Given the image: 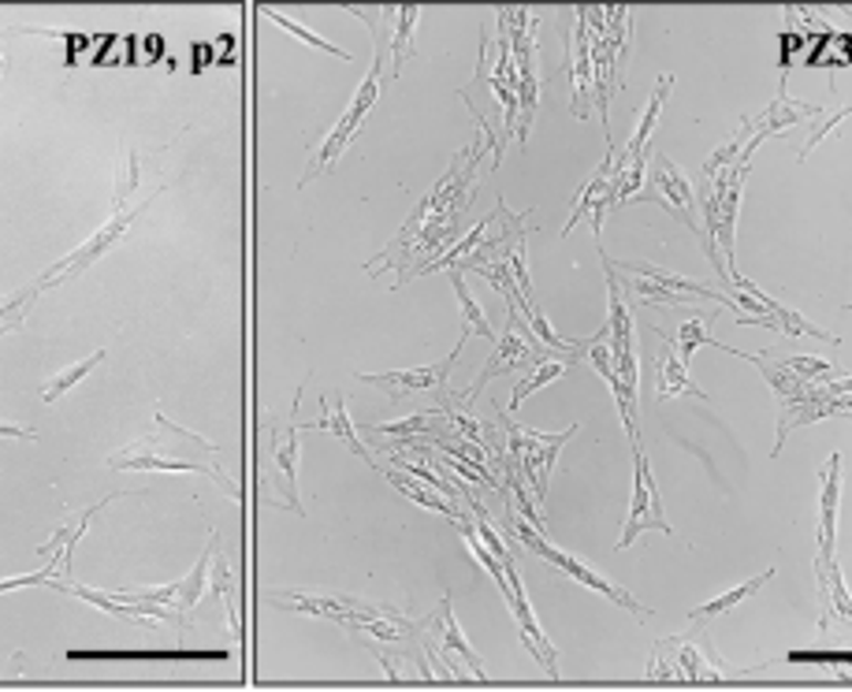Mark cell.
Masks as SVG:
<instances>
[{
    "label": "cell",
    "instance_id": "6da1fadb",
    "mask_svg": "<svg viewBox=\"0 0 852 692\" xmlns=\"http://www.w3.org/2000/svg\"><path fill=\"white\" fill-rule=\"evenodd\" d=\"M481 157H484L481 141L465 146L459 157H454L448 176L432 187V195L418 201V209L410 212V220L402 223L399 235L383 247L380 258H372L365 264V269L380 272L383 264H391V269H399V283H395V287H402L406 280L421 276L440 253H448V242L459 235V228H462V212L470 209V201H473Z\"/></svg>",
    "mask_w": 852,
    "mask_h": 692
},
{
    "label": "cell",
    "instance_id": "7a4b0ae2",
    "mask_svg": "<svg viewBox=\"0 0 852 692\" xmlns=\"http://www.w3.org/2000/svg\"><path fill=\"white\" fill-rule=\"evenodd\" d=\"M712 346H718V350H726V354H737V358H745V361H753L756 369L767 376L770 391H775V406H778V440H775V454H782L786 436L793 432V429H800V424H816V421H823V417L845 413L849 399H834V395H830V388H827L830 380H800V376L789 373L782 361L775 365L770 358H764V354L734 350V346H726V343H718V339H712Z\"/></svg>",
    "mask_w": 852,
    "mask_h": 692
},
{
    "label": "cell",
    "instance_id": "3957f363",
    "mask_svg": "<svg viewBox=\"0 0 852 692\" xmlns=\"http://www.w3.org/2000/svg\"><path fill=\"white\" fill-rule=\"evenodd\" d=\"M350 15H358L361 23L372 27V67H369V75L361 78V86L354 90L350 105H347V112H343V116L336 119V127H332L328 135L320 138V146L309 153V165H306V171H302L298 187H309L313 176H320V171H332V168H336V160L343 157V153H347V146L354 141V135H358L361 124H365V116H369L372 105H377V97H380L383 45H388V34L380 30V12L372 15V12H365V8H350Z\"/></svg>",
    "mask_w": 852,
    "mask_h": 692
},
{
    "label": "cell",
    "instance_id": "277c9868",
    "mask_svg": "<svg viewBox=\"0 0 852 692\" xmlns=\"http://www.w3.org/2000/svg\"><path fill=\"white\" fill-rule=\"evenodd\" d=\"M745 176H748V157L737 165L723 168L712 179H700L704 187V239H707V261L715 264V272L729 280L734 269V228H737V209L740 195H745Z\"/></svg>",
    "mask_w": 852,
    "mask_h": 692
},
{
    "label": "cell",
    "instance_id": "5b68a950",
    "mask_svg": "<svg viewBox=\"0 0 852 692\" xmlns=\"http://www.w3.org/2000/svg\"><path fill=\"white\" fill-rule=\"evenodd\" d=\"M135 187H138V157L135 153H127V168H124V179H116V201H113V217H108L101 228L90 235L83 247L78 250H71L64 261H56L53 269H45L42 272V280H38V287H53V283H60V280H71V276H78V272L86 269V264H94V261H101L105 258L108 250L113 247H119V239L127 235V228L135 223V217L141 209H149V201H154L157 195H165V187H157V195L149 198V201H141V206H135L130 209L127 206V198L135 195Z\"/></svg>",
    "mask_w": 852,
    "mask_h": 692
},
{
    "label": "cell",
    "instance_id": "8992f818",
    "mask_svg": "<svg viewBox=\"0 0 852 692\" xmlns=\"http://www.w3.org/2000/svg\"><path fill=\"white\" fill-rule=\"evenodd\" d=\"M503 421L506 432V465H514L525 481L533 484V503L544 506L547 499V484H551V470L559 462V451L574 440L577 424H566L562 432H536V429H522L517 421H511L506 410H495Z\"/></svg>",
    "mask_w": 852,
    "mask_h": 692
},
{
    "label": "cell",
    "instance_id": "52a82bcc",
    "mask_svg": "<svg viewBox=\"0 0 852 692\" xmlns=\"http://www.w3.org/2000/svg\"><path fill=\"white\" fill-rule=\"evenodd\" d=\"M611 269H614L618 283L633 291L637 298H644L648 305H674L677 310V305H688L700 298L715 302L718 310H729V305H734V298L718 294L715 287H704V283H693V280L677 276V272H666L652 261H611Z\"/></svg>",
    "mask_w": 852,
    "mask_h": 692
},
{
    "label": "cell",
    "instance_id": "ba28073f",
    "mask_svg": "<svg viewBox=\"0 0 852 692\" xmlns=\"http://www.w3.org/2000/svg\"><path fill=\"white\" fill-rule=\"evenodd\" d=\"M547 358H559V354L547 350V346L533 335L529 324H522V313H517L514 305H506V328H503L499 339H495L492 358L484 361V369L476 373V380L462 391V399L473 402L476 395L495 380V376H503L511 369H536V365L547 361Z\"/></svg>",
    "mask_w": 852,
    "mask_h": 692
},
{
    "label": "cell",
    "instance_id": "9c48e42d",
    "mask_svg": "<svg viewBox=\"0 0 852 692\" xmlns=\"http://www.w3.org/2000/svg\"><path fill=\"white\" fill-rule=\"evenodd\" d=\"M511 525H514V536H517V541H522L525 547H529L533 555H540V558H547V563H551V566H559L562 574L570 577V581L585 585V588H592V593H600L603 599H611V604H618L622 610H629V615H637V618H648V610H644L641 604H637V599L629 596L625 588L611 585V581H607V577H600V574H596L592 566H585V563H581V558H577V555L562 552V547H555L551 541H547L544 533H536V528H533L529 522H525V517L517 514V511H511Z\"/></svg>",
    "mask_w": 852,
    "mask_h": 692
},
{
    "label": "cell",
    "instance_id": "30bf717a",
    "mask_svg": "<svg viewBox=\"0 0 852 692\" xmlns=\"http://www.w3.org/2000/svg\"><path fill=\"white\" fill-rule=\"evenodd\" d=\"M729 287L737 291L734 310L740 324H764V328H775L782 335H793V339H827V343H841L838 335H830L823 328H816L811 321L800 317L797 310H789L778 298H770L767 291H759L756 283H748L740 272H729Z\"/></svg>",
    "mask_w": 852,
    "mask_h": 692
},
{
    "label": "cell",
    "instance_id": "8fae6325",
    "mask_svg": "<svg viewBox=\"0 0 852 692\" xmlns=\"http://www.w3.org/2000/svg\"><path fill=\"white\" fill-rule=\"evenodd\" d=\"M648 187L637 195L633 201H652V206L666 209L671 217H677L685 223L693 235H704V228H700V209H696V190L693 182H688V176L682 168L674 165L671 157H663V153H652L648 157Z\"/></svg>",
    "mask_w": 852,
    "mask_h": 692
},
{
    "label": "cell",
    "instance_id": "7c38bea8",
    "mask_svg": "<svg viewBox=\"0 0 852 692\" xmlns=\"http://www.w3.org/2000/svg\"><path fill=\"white\" fill-rule=\"evenodd\" d=\"M648 528H659V533L674 536V525L663 517V499H659V487H655V473H652V462H648L644 447L633 443V499H629V514H625V528L618 536V552L633 547V541Z\"/></svg>",
    "mask_w": 852,
    "mask_h": 692
},
{
    "label": "cell",
    "instance_id": "4fadbf2b",
    "mask_svg": "<svg viewBox=\"0 0 852 692\" xmlns=\"http://www.w3.org/2000/svg\"><path fill=\"white\" fill-rule=\"evenodd\" d=\"M108 470H138V473H201V476H212L224 495L239 499V487L235 481L224 473V465L217 458H187V454H165V451H154V447H141L138 440L116 451L108 458Z\"/></svg>",
    "mask_w": 852,
    "mask_h": 692
},
{
    "label": "cell",
    "instance_id": "5bb4252c",
    "mask_svg": "<svg viewBox=\"0 0 852 692\" xmlns=\"http://www.w3.org/2000/svg\"><path fill=\"white\" fill-rule=\"evenodd\" d=\"M723 659H715L707 651V640L696 644V640H663L652 656V667H648V678L652 681H723L729 678L726 667H718Z\"/></svg>",
    "mask_w": 852,
    "mask_h": 692
},
{
    "label": "cell",
    "instance_id": "9a60e30c",
    "mask_svg": "<svg viewBox=\"0 0 852 692\" xmlns=\"http://www.w3.org/2000/svg\"><path fill=\"white\" fill-rule=\"evenodd\" d=\"M465 339H470V332H462V339L454 343V350L443 361H435V365H418V369H391V373H358V380L361 384H377V388L391 391V399H402V395H429V391L440 395L443 388H448V376L454 369V361L462 358Z\"/></svg>",
    "mask_w": 852,
    "mask_h": 692
},
{
    "label": "cell",
    "instance_id": "2e32d148",
    "mask_svg": "<svg viewBox=\"0 0 852 692\" xmlns=\"http://www.w3.org/2000/svg\"><path fill=\"white\" fill-rule=\"evenodd\" d=\"M306 388V384H302ZM302 388L294 395V406H291V417L287 424H269V454H272V465H276V476H280V487H283V499L280 506L283 511H298L302 514V499H298V402H302Z\"/></svg>",
    "mask_w": 852,
    "mask_h": 692
},
{
    "label": "cell",
    "instance_id": "e0dca14e",
    "mask_svg": "<svg viewBox=\"0 0 852 692\" xmlns=\"http://www.w3.org/2000/svg\"><path fill=\"white\" fill-rule=\"evenodd\" d=\"M503 569H506V581H511V596H506V604H511L514 618H517V629H522V644L533 651L536 663H544L547 674H559V651H555V644L547 640L540 622H536V615H533V607H529V596H525V585H522V574H517L514 558H511V563H503Z\"/></svg>",
    "mask_w": 852,
    "mask_h": 692
},
{
    "label": "cell",
    "instance_id": "ac0fdd59",
    "mask_svg": "<svg viewBox=\"0 0 852 692\" xmlns=\"http://www.w3.org/2000/svg\"><path fill=\"white\" fill-rule=\"evenodd\" d=\"M611 171H614V146L607 149L603 165L581 182V195H577V201H574V212H570V220H566V228H562V239L570 235V231H574L581 220H588L592 235H600L603 217L611 212Z\"/></svg>",
    "mask_w": 852,
    "mask_h": 692
},
{
    "label": "cell",
    "instance_id": "d6986e66",
    "mask_svg": "<svg viewBox=\"0 0 852 692\" xmlns=\"http://www.w3.org/2000/svg\"><path fill=\"white\" fill-rule=\"evenodd\" d=\"M570 78H574V116L588 119L592 97H596V67H592V34H588L581 8H577V23L570 34Z\"/></svg>",
    "mask_w": 852,
    "mask_h": 692
},
{
    "label": "cell",
    "instance_id": "ffe728a7",
    "mask_svg": "<svg viewBox=\"0 0 852 692\" xmlns=\"http://www.w3.org/2000/svg\"><path fill=\"white\" fill-rule=\"evenodd\" d=\"M838 506H841V451L830 454L823 473H819V528H816L819 555H834Z\"/></svg>",
    "mask_w": 852,
    "mask_h": 692
},
{
    "label": "cell",
    "instance_id": "44dd1931",
    "mask_svg": "<svg viewBox=\"0 0 852 692\" xmlns=\"http://www.w3.org/2000/svg\"><path fill=\"white\" fill-rule=\"evenodd\" d=\"M671 86H674L671 75H659V83L652 90V97H648L641 119H637L633 135H629L622 153H614V168H629V165H641V160H644V146H648V138H652L655 119H659V112H663V105H666V94H671Z\"/></svg>",
    "mask_w": 852,
    "mask_h": 692
},
{
    "label": "cell",
    "instance_id": "7402d4cb",
    "mask_svg": "<svg viewBox=\"0 0 852 692\" xmlns=\"http://www.w3.org/2000/svg\"><path fill=\"white\" fill-rule=\"evenodd\" d=\"M432 626H440V651L435 648H429V659H440V663H451V651H459V656L470 663V674L476 678V681H484L488 674H484V667H481V656L470 648V640L462 637V629H459V622H454V610H451V596H443L440 599V610L432 615Z\"/></svg>",
    "mask_w": 852,
    "mask_h": 692
},
{
    "label": "cell",
    "instance_id": "603a6c76",
    "mask_svg": "<svg viewBox=\"0 0 852 692\" xmlns=\"http://www.w3.org/2000/svg\"><path fill=\"white\" fill-rule=\"evenodd\" d=\"M663 335V332H655ZM663 354H659L655 361V399L666 402L674 399V395H693V399H704V388L700 384H693V376H688V365L682 361V354H677V346L663 335Z\"/></svg>",
    "mask_w": 852,
    "mask_h": 692
},
{
    "label": "cell",
    "instance_id": "cb8c5ba5",
    "mask_svg": "<svg viewBox=\"0 0 852 692\" xmlns=\"http://www.w3.org/2000/svg\"><path fill=\"white\" fill-rule=\"evenodd\" d=\"M816 577H819V604H823V615H819V629H827V622L834 615L849 618L852 622V596L845 588V577L838 569L834 555H816Z\"/></svg>",
    "mask_w": 852,
    "mask_h": 692
},
{
    "label": "cell",
    "instance_id": "d4e9b609",
    "mask_svg": "<svg viewBox=\"0 0 852 692\" xmlns=\"http://www.w3.org/2000/svg\"><path fill=\"white\" fill-rule=\"evenodd\" d=\"M320 406H324V413L317 417L313 424H302V429H317V432H332V436H339V440H347L350 443V451L354 454H361L365 462L377 470V458H372V451L365 447L361 440H358V432H354V424H350V413H347V399L343 395H336V402H332V410H328V402L320 399Z\"/></svg>",
    "mask_w": 852,
    "mask_h": 692
},
{
    "label": "cell",
    "instance_id": "484cf974",
    "mask_svg": "<svg viewBox=\"0 0 852 692\" xmlns=\"http://www.w3.org/2000/svg\"><path fill=\"white\" fill-rule=\"evenodd\" d=\"M383 15H388V23H391V34H388L391 75L399 78L406 56H413V27H418V19H421V8H391V12L383 8Z\"/></svg>",
    "mask_w": 852,
    "mask_h": 692
},
{
    "label": "cell",
    "instance_id": "4316f807",
    "mask_svg": "<svg viewBox=\"0 0 852 692\" xmlns=\"http://www.w3.org/2000/svg\"><path fill=\"white\" fill-rule=\"evenodd\" d=\"M383 476L395 484V492H402L406 499H413L418 506H429V511H435V514H443V517H451L454 525L462 522V514L454 511V503L451 499H443L440 492H432L429 484H421L418 476H410V473H395V470H383Z\"/></svg>",
    "mask_w": 852,
    "mask_h": 692
},
{
    "label": "cell",
    "instance_id": "83f0119b",
    "mask_svg": "<svg viewBox=\"0 0 852 692\" xmlns=\"http://www.w3.org/2000/svg\"><path fill=\"white\" fill-rule=\"evenodd\" d=\"M448 276H451V287H454V294H459V310H462V332H470V335H481V339H499V335L492 332V324H488V317H484V310H481V302L473 298L470 294V287H465V272H459V269H448Z\"/></svg>",
    "mask_w": 852,
    "mask_h": 692
},
{
    "label": "cell",
    "instance_id": "f1b7e54d",
    "mask_svg": "<svg viewBox=\"0 0 852 692\" xmlns=\"http://www.w3.org/2000/svg\"><path fill=\"white\" fill-rule=\"evenodd\" d=\"M718 313H723V310H712V313H704V317H693V321H685L682 324V328H677L674 335H666V339H671L674 346H677V354H682V361L688 365V361H693V354H696V346H712V339H715V335H707V332H712V324H715V317H718ZM659 332V328H655Z\"/></svg>",
    "mask_w": 852,
    "mask_h": 692
},
{
    "label": "cell",
    "instance_id": "f546056e",
    "mask_svg": "<svg viewBox=\"0 0 852 692\" xmlns=\"http://www.w3.org/2000/svg\"><path fill=\"white\" fill-rule=\"evenodd\" d=\"M770 577H775V569H767V574H756L753 581H740L737 588H729V593L715 596L712 604L696 607V610H693V615H688V618H693V622H707V618H718V615H726V610H734V607L740 604V599H748L753 593H759V588H764V585L770 581Z\"/></svg>",
    "mask_w": 852,
    "mask_h": 692
},
{
    "label": "cell",
    "instance_id": "4dcf8cb0",
    "mask_svg": "<svg viewBox=\"0 0 852 692\" xmlns=\"http://www.w3.org/2000/svg\"><path fill=\"white\" fill-rule=\"evenodd\" d=\"M570 365L574 361H566V358H547V361L536 365V369H529V376H522V380H517V388H514V395H511V410H517V406L529 399L533 391H540L551 380H559V376L570 373Z\"/></svg>",
    "mask_w": 852,
    "mask_h": 692
},
{
    "label": "cell",
    "instance_id": "1f68e13d",
    "mask_svg": "<svg viewBox=\"0 0 852 692\" xmlns=\"http://www.w3.org/2000/svg\"><path fill=\"white\" fill-rule=\"evenodd\" d=\"M105 358H108V350H94V354H90V358L75 361V365H67V369H60V373L53 376V380H45V384H42V399H45V402H56L60 395H67L71 388H75L78 380H83V376L94 373L97 365L105 361Z\"/></svg>",
    "mask_w": 852,
    "mask_h": 692
},
{
    "label": "cell",
    "instance_id": "d6a6232c",
    "mask_svg": "<svg viewBox=\"0 0 852 692\" xmlns=\"http://www.w3.org/2000/svg\"><path fill=\"white\" fill-rule=\"evenodd\" d=\"M265 19H269V23L283 27V30H287V34H294V38H298V42H306L309 49H320V53H332V56H339V60H350V53H347V49H339V45H332L328 38L313 34V30H309L306 23H298V19H291V15H280V12H272V8H265Z\"/></svg>",
    "mask_w": 852,
    "mask_h": 692
},
{
    "label": "cell",
    "instance_id": "836d02e7",
    "mask_svg": "<svg viewBox=\"0 0 852 692\" xmlns=\"http://www.w3.org/2000/svg\"><path fill=\"white\" fill-rule=\"evenodd\" d=\"M212 588L220 593V599H224V610H228V622H231V629H239V615H235V593H231V569H228V558L220 555V547H217V555H212Z\"/></svg>",
    "mask_w": 852,
    "mask_h": 692
},
{
    "label": "cell",
    "instance_id": "e575fe53",
    "mask_svg": "<svg viewBox=\"0 0 852 692\" xmlns=\"http://www.w3.org/2000/svg\"><path fill=\"white\" fill-rule=\"evenodd\" d=\"M789 373H797L800 380H834V365L827 358H811V354H793V358L782 361Z\"/></svg>",
    "mask_w": 852,
    "mask_h": 692
},
{
    "label": "cell",
    "instance_id": "d590c367",
    "mask_svg": "<svg viewBox=\"0 0 852 692\" xmlns=\"http://www.w3.org/2000/svg\"><path fill=\"white\" fill-rule=\"evenodd\" d=\"M432 421H443V410L413 413V417H406V421H391V424H372V432H380V436H418V432H429Z\"/></svg>",
    "mask_w": 852,
    "mask_h": 692
},
{
    "label": "cell",
    "instance_id": "8d00e7d4",
    "mask_svg": "<svg viewBox=\"0 0 852 692\" xmlns=\"http://www.w3.org/2000/svg\"><path fill=\"white\" fill-rule=\"evenodd\" d=\"M56 566H64V558H60V555L49 558V563L38 569V574L4 577V581H0V593H15V588H30V585H49V581H53V574H56Z\"/></svg>",
    "mask_w": 852,
    "mask_h": 692
},
{
    "label": "cell",
    "instance_id": "74e56055",
    "mask_svg": "<svg viewBox=\"0 0 852 692\" xmlns=\"http://www.w3.org/2000/svg\"><path fill=\"white\" fill-rule=\"evenodd\" d=\"M845 116H852V108H838V112H834V116H830V119H827V124H819L816 130H811V135H808V141H804V146H800V160H804V157H808V153H811V149H816V146H819V141H823V138L830 135V130H834V127H838V124H841V119H845Z\"/></svg>",
    "mask_w": 852,
    "mask_h": 692
},
{
    "label": "cell",
    "instance_id": "f35d334b",
    "mask_svg": "<svg viewBox=\"0 0 852 692\" xmlns=\"http://www.w3.org/2000/svg\"><path fill=\"white\" fill-rule=\"evenodd\" d=\"M0 440H38V432H34V429H27V424L0 421Z\"/></svg>",
    "mask_w": 852,
    "mask_h": 692
},
{
    "label": "cell",
    "instance_id": "ab89813d",
    "mask_svg": "<svg viewBox=\"0 0 852 692\" xmlns=\"http://www.w3.org/2000/svg\"><path fill=\"white\" fill-rule=\"evenodd\" d=\"M4 64H8V60H4V45H0V78H4Z\"/></svg>",
    "mask_w": 852,
    "mask_h": 692
},
{
    "label": "cell",
    "instance_id": "60d3db41",
    "mask_svg": "<svg viewBox=\"0 0 852 692\" xmlns=\"http://www.w3.org/2000/svg\"><path fill=\"white\" fill-rule=\"evenodd\" d=\"M845 413H849V417H852V399H849V406H845Z\"/></svg>",
    "mask_w": 852,
    "mask_h": 692
},
{
    "label": "cell",
    "instance_id": "b9f144b4",
    "mask_svg": "<svg viewBox=\"0 0 852 692\" xmlns=\"http://www.w3.org/2000/svg\"><path fill=\"white\" fill-rule=\"evenodd\" d=\"M849 310H852V305H849Z\"/></svg>",
    "mask_w": 852,
    "mask_h": 692
}]
</instances>
